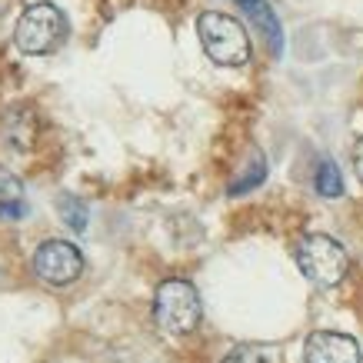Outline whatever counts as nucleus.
Wrapping results in <instances>:
<instances>
[{"instance_id":"f257e3e1","label":"nucleus","mask_w":363,"mask_h":363,"mask_svg":"<svg viewBox=\"0 0 363 363\" xmlns=\"http://www.w3.org/2000/svg\"><path fill=\"white\" fill-rule=\"evenodd\" d=\"M200 317H203V303H200L197 286L190 280H164L157 286L154 297V320L157 327L170 337H187L197 330Z\"/></svg>"},{"instance_id":"f03ea898","label":"nucleus","mask_w":363,"mask_h":363,"mask_svg":"<svg viewBox=\"0 0 363 363\" xmlns=\"http://www.w3.org/2000/svg\"><path fill=\"white\" fill-rule=\"evenodd\" d=\"M197 33L207 57L217 67H243L250 60V37L240 27V21H233L227 13L203 11L197 17Z\"/></svg>"},{"instance_id":"7ed1b4c3","label":"nucleus","mask_w":363,"mask_h":363,"mask_svg":"<svg viewBox=\"0 0 363 363\" xmlns=\"http://www.w3.org/2000/svg\"><path fill=\"white\" fill-rule=\"evenodd\" d=\"M294 257H297L300 274L317 286H337L350 270V253L343 250L340 240H333L327 233L300 237Z\"/></svg>"},{"instance_id":"20e7f679","label":"nucleus","mask_w":363,"mask_h":363,"mask_svg":"<svg viewBox=\"0 0 363 363\" xmlns=\"http://www.w3.org/2000/svg\"><path fill=\"white\" fill-rule=\"evenodd\" d=\"M67 17L60 7L54 4H30L27 11L17 17V27H13V40L23 54H54L57 47L67 40Z\"/></svg>"},{"instance_id":"39448f33","label":"nucleus","mask_w":363,"mask_h":363,"mask_svg":"<svg viewBox=\"0 0 363 363\" xmlns=\"http://www.w3.org/2000/svg\"><path fill=\"white\" fill-rule=\"evenodd\" d=\"M33 274L50 286H67L84 274V253L70 240H44L33 253Z\"/></svg>"},{"instance_id":"423d86ee","label":"nucleus","mask_w":363,"mask_h":363,"mask_svg":"<svg viewBox=\"0 0 363 363\" xmlns=\"http://www.w3.org/2000/svg\"><path fill=\"white\" fill-rule=\"evenodd\" d=\"M303 360L307 363H360V343L353 340L350 333L337 330H317L310 333L303 343Z\"/></svg>"},{"instance_id":"0eeeda50","label":"nucleus","mask_w":363,"mask_h":363,"mask_svg":"<svg viewBox=\"0 0 363 363\" xmlns=\"http://www.w3.org/2000/svg\"><path fill=\"white\" fill-rule=\"evenodd\" d=\"M237 4L250 13V21L257 23V30L264 33L267 50H270L274 57L284 54V27H280V21H277L274 7H270L267 0H237Z\"/></svg>"},{"instance_id":"6e6552de","label":"nucleus","mask_w":363,"mask_h":363,"mask_svg":"<svg viewBox=\"0 0 363 363\" xmlns=\"http://www.w3.org/2000/svg\"><path fill=\"white\" fill-rule=\"evenodd\" d=\"M57 213H60V220L67 223V227H74V230H87V223H90V210L87 203L80 197H70V194H64V197L57 200Z\"/></svg>"},{"instance_id":"1a4fd4ad","label":"nucleus","mask_w":363,"mask_h":363,"mask_svg":"<svg viewBox=\"0 0 363 363\" xmlns=\"http://www.w3.org/2000/svg\"><path fill=\"white\" fill-rule=\"evenodd\" d=\"M313 187H317L320 197H327V200H337L343 194V177H340V170H337V164H333V160H323V164L317 167Z\"/></svg>"},{"instance_id":"9d476101","label":"nucleus","mask_w":363,"mask_h":363,"mask_svg":"<svg viewBox=\"0 0 363 363\" xmlns=\"http://www.w3.org/2000/svg\"><path fill=\"white\" fill-rule=\"evenodd\" d=\"M264 177H267L264 154H253V160H250V167L243 170V177H237V180L230 184V197H237V194H247V190H253V187H260V184H264Z\"/></svg>"},{"instance_id":"9b49d317","label":"nucleus","mask_w":363,"mask_h":363,"mask_svg":"<svg viewBox=\"0 0 363 363\" xmlns=\"http://www.w3.org/2000/svg\"><path fill=\"white\" fill-rule=\"evenodd\" d=\"M220 363H267L264 350L260 347H250V343H240V347H233Z\"/></svg>"},{"instance_id":"f8f14e48","label":"nucleus","mask_w":363,"mask_h":363,"mask_svg":"<svg viewBox=\"0 0 363 363\" xmlns=\"http://www.w3.org/2000/svg\"><path fill=\"white\" fill-rule=\"evenodd\" d=\"M27 207H23L21 200H0V220H21Z\"/></svg>"},{"instance_id":"ddd939ff","label":"nucleus","mask_w":363,"mask_h":363,"mask_svg":"<svg viewBox=\"0 0 363 363\" xmlns=\"http://www.w3.org/2000/svg\"><path fill=\"white\" fill-rule=\"evenodd\" d=\"M353 174L363 180V137L353 143Z\"/></svg>"}]
</instances>
